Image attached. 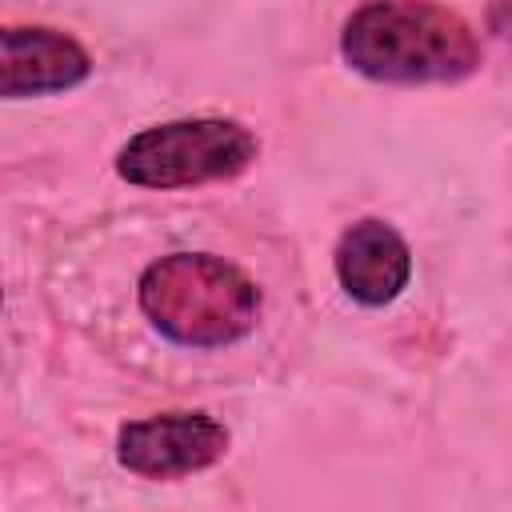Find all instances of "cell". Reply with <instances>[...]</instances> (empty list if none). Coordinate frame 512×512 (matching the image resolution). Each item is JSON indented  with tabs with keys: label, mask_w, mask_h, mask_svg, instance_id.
<instances>
[{
	"label": "cell",
	"mask_w": 512,
	"mask_h": 512,
	"mask_svg": "<svg viewBox=\"0 0 512 512\" xmlns=\"http://www.w3.org/2000/svg\"><path fill=\"white\" fill-rule=\"evenodd\" d=\"M340 56L384 84H452L476 72L480 40L436 0H368L340 32Z\"/></svg>",
	"instance_id": "1"
},
{
	"label": "cell",
	"mask_w": 512,
	"mask_h": 512,
	"mask_svg": "<svg viewBox=\"0 0 512 512\" xmlns=\"http://www.w3.org/2000/svg\"><path fill=\"white\" fill-rule=\"evenodd\" d=\"M140 308L160 336L184 348H224L244 340L260 316L256 284L208 252H172L144 268Z\"/></svg>",
	"instance_id": "2"
},
{
	"label": "cell",
	"mask_w": 512,
	"mask_h": 512,
	"mask_svg": "<svg viewBox=\"0 0 512 512\" xmlns=\"http://www.w3.org/2000/svg\"><path fill=\"white\" fill-rule=\"evenodd\" d=\"M256 152L260 144L244 124L196 116L136 132L116 152V172L136 188H196L240 176Z\"/></svg>",
	"instance_id": "3"
},
{
	"label": "cell",
	"mask_w": 512,
	"mask_h": 512,
	"mask_svg": "<svg viewBox=\"0 0 512 512\" xmlns=\"http://www.w3.org/2000/svg\"><path fill=\"white\" fill-rule=\"evenodd\" d=\"M224 452H228V428L204 412H160L124 424L116 436L120 464L148 480H172L212 468Z\"/></svg>",
	"instance_id": "4"
},
{
	"label": "cell",
	"mask_w": 512,
	"mask_h": 512,
	"mask_svg": "<svg viewBox=\"0 0 512 512\" xmlns=\"http://www.w3.org/2000/svg\"><path fill=\"white\" fill-rule=\"evenodd\" d=\"M92 56L80 40L56 28L0 24V100H28L84 84Z\"/></svg>",
	"instance_id": "5"
},
{
	"label": "cell",
	"mask_w": 512,
	"mask_h": 512,
	"mask_svg": "<svg viewBox=\"0 0 512 512\" xmlns=\"http://www.w3.org/2000/svg\"><path fill=\"white\" fill-rule=\"evenodd\" d=\"M412 276V252L404 236L384 220H356L336 244V280L340 288L364 304L384 308L392 304Z\"/></svg>",
	"instance_id": "6"
}]
</instances>
